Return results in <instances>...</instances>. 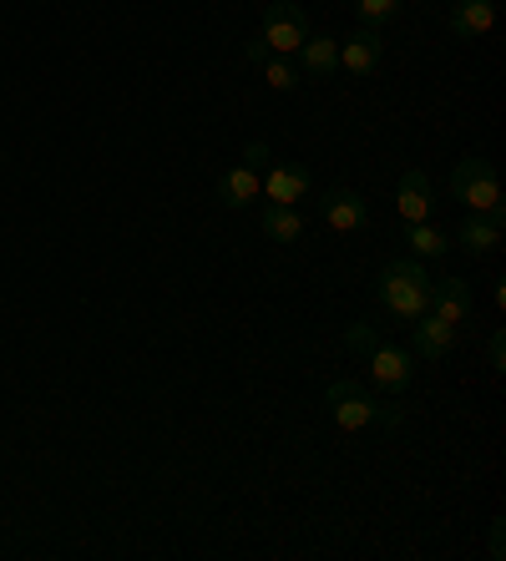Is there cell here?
Returning a JSON list of instances; mask_svg holds the SVG:
<instances>
[{"label": "cell", "instance_id": "cell-1", "mask_svg": "<svg viewBox=\"0 0 506 561\" xmlns=\"http://www.w3.org/2000/svg\"><path fill=\"white\" fill-rule=\"evenodd\" d=\"M324 405H330L334 425L340 431H370V425H386V431H400V405H390V400H380V394L370 390V385H360V379H334L330 390H324Z\"/></svg>", "mask_w": 506, "mask_h": 561}, {"label": "cell", "instance_id": "cell-2", "mask_svg": "<svg viewBox=\"0 0 506 561\" xmlns=\"http://www.w3.org/2000/svg\"><path fill=\"white\" fill-rule=\"evenodd\" d=\"M430 284H436V278L426 274V263L421 259H395V263L380 268L375 299H380V309L386 313H395V319L415 324L421 313H430Z\"/></svg>", "mask_w": 506, "mask_h": 561}, {"label": "cell", "instance_id": "cell-3", "mask_svg": "<svg viewBox=\"0 0 506 561\" xmlns=\"http://www.w3.org/2000/svg\"><path fill=\"white\" fill-rule=\"evenodd\" d=\"M451 193L467 203L471 213H492V218H506L502 213V183H496L492 157H461L451 172Z\"/></svg>", "mask_w": 506, "mask_h": 561}, {"label": "cell", "instance_id": "cell-4", "mask_svg": "<svg viewBox=\"0 0 506 561\" xmlns=\"http://www.w3.org/2000/svg\"><path fill=\"white\" fill-rule=\"evenodd\" d=\"M264 46L274 56H289V51H299L304 46V36H309V15H304V5H294V0H274L264 11Z\"/></svg>", "mask_w": 506, "mask_h": 561}, {"label": "cell", "instance_id": "cell-5", "mask_svg": "<svg viewBox=\"0 0 506 561\" xmlns=\"http://www.w3.org/2000/svg\"><path fill=\"white\" fill-rule=\"evenodd\" d=\"M320 218L330 233H360L365 222H370V208H365V197L355 187H330L320 197Z\"/></svg>", "mask_w": 506, "mask_h": 561}, {"label": "cell", "instance_id": "cell-6", "mask_svg": "<svg viewBox=\"0 0 506 561\" xmlns=\"http://www.w3.org/2000/svg\"><path fill=\"white\" fill-rule=\"evenodd\" d=\"M365 359H370V379H375V385H380L386 394H400V390H405V385L415 379V354L400 350V344H375Z\"/></svg>", "mask_w": 506, "mask_h": 561}, {"label": "cell", "instance_id": "cell-7", "mask_svg": "<svg viewBox=\"0 0 506 561\" xmlns=\"http://www.w3.org/2000/svg\"><path fill=\"white\" fill-rule=\"evenodd\" d=\"M380 61H386V36L375 26H360L355 36L340 41V71H349V77H370Z\"/></svg>", "mask_w": 506, "mask_h": 561}, {"label": "cell", "instance_id": "cell-8", "mask_svg": "<svg viewBox=\"0 0 506 561\" xmlns=\"http://www.w3.org/2000/svg\"><path fill=\"white\" fill-rule=\"evenodd\" d=\"M456 334H461V329L446 324L440 313H421V319L411 324V354H415V359H430V365H436V359H446V354H451Z\"/></svg>", "mask_w": 506, "mask_h": 561}, {"label": "cell", "instance_id": "cell-9", "mask_svg": "<svg viewBox=\"0 0 506 561\" xmlns=\"http://www.w3.org/2000/svg\"><path fill=\"white\" fill-rule=\"evenodd\" d=\"M309 172L304 168H268L264 178H258V193L268 197V203H279V208H299L309 197Z\"/></svg>", "mask_w": 506, "mask_h": 561}, {"label": "cell", "instance_id": "cell-10", "mask_svg": "<svg viewBox=\"0 0 506 561\" xmlns=\"http://www.w3.org/2000/svg\"><path fill=\"white\" fill-rule=\"evenodd\" d=\"M430 208H436V197H430V178L421 168L400 172V187H395V213L405 222H426Z\"/></svg>", "mask_w": 506, "mask_h": 561}, {"label": "cell", "instance_id": "cell-11", "mask_svg": "<svg viewBox=\"0 0 506 561\" xmlns=\"http://www.w3.org/2000/svg\"><path fill=\"white\" fill-rule=\"evenodd\" d=\"M430 313H440L446 324H467L471 319V284L467 278H440V284H430Z\"/></svg>", "mask_w": 506, "mask_h": 561}, {"label": "cell", "instance_id": "cell-12", "mask_svg": "<svg viewBox=\"0 0 506 561\" xmlns=\"http://www.w3.org/2000/svg\"><path fill=\"white\" fill-rule=\"evenodd\" d=\"M496 26V0H456L451 5V36L476 41Z\"/></svg>", "mask_w": 506, "mask_h": 561}, {"label": "cell", "instance_id": "cell-13", "mask_svg": "<svg viewBox=\"0 0 506 561\" xmlns=\"http://www.w3.org/2000/svg\"><path fill=\"white\" fill-rule=\"evenodd\" d=\"M456 243H461L471 259H476V253H496V243H502V218H492V213H471V218L461 222Z\"/></svg>", "mask_w": 506, "mask_h": 561}, {"label": "cell", "instance_id": "cell-14", "mask_svg": "<svg viewBox=\"0 0 506 561\" xmlns=\"http://www.w3.org/2000/svg\"><path fill=\"white\" fill-rule=\"evenodd\" d=\"M253 197H258V168L239 162V168H228L223 178H218V203H223V208H249Z\"/></svg>", "mask_w": 506, "mask_h": 561}, {"label": "cell", "instance_id": "cell-15", "mask_svg": "<svg viewBox=\"0 0 506 561\" xmlns=\"http://www.w3.org/2000/svg\"><path fill=\"white\" fill-rule=\"evenodd\" d=\"M299 61H304L309 77H334V71H340V36H324V31L304 36V46H299Z\"/></svg>", "mask_w": 506, "mask_h": 561}, {"label": "cell", "instance_id": "cell-16", "mask_svg": "<svg viewBox=\"0 0 506 561\" xmlns=\"http://www.w3.org/2000/svg\"><path fill=\"white\" fill-rule=\"evenodd\" d=\"M258 228H264V238H274V243H299V238H304V218H299V208H279V203H264Z\"/></svg>", "mask_w": 506, "mask_h": 561}, {"label": "cell", "instance_id": "cell-17", "mask_svg": "<svg viewBox=\"0 0 506 561\" xmlns=\"http://www.w3.org/2000/svg\"><path fill=\"white\" fill-rule=\"evenodd\" d=\"M405 243H411V259H446V249H451V243H446V233H440L436 222H411V233H405Z\"/></svg>", "mask_w": 506, "mask_h": 561}, {"label": "cell", "instance_id": "cell-18", "mask_svg": "<svg viewBox=\"0 0 506 561\" xmlns=\"http://www.w3.org/2000/svg\"><path fill=\"white\" fill-rule=\"evenodd\" d=\"M264 81L274 87V92H294V87H299V71H294L289 56H274V51H268L264 56Z\"/></svg>", "mask_w": 506, "mask_h": 561}, {"label": "cell", "instance_id": "cell-19", "mask_svg": "<svg viewBox=\"0 0 506 561\" xmlns=\"http://www.w3.org/2000/svg\"><path fill=\"white\" fill-rule=\"evenodd\" d=\"M355 15H360V26H375V31H380V21L400 15V0H355Z\"/></svg>", "mask_w": 506, "mask_h": 561}, {"label": "cell", "instance_id": "cell-20", "mask_svg": "<svg viewBox=\"0 0 506 561\" xmlns=\"http://www.w3.org/2000/svg\"><path fill=\"white\" fill-rule=\"evenodd\" d=\"M375 344H380L375 324H349V329H345V350H349V354H360V359H365V354H370Z\"/></svg>", "mask_w": 506, "mask_h": 561}, {"label": "cell", "instance_id": "cell-21", "mask_svg": "<svg viewBox=\"0 0 506 561\" xmlns=\"http://www.w3.org/2000/svg\"><path fill=\"white\" fill-rule=\"evenodd\" d=\"M486 365H492V369H506V334H502V329H496L492 340H486Z\"/></svg>", "mask_w": 506, "mask_h": 561}, {"label": "cell", "instance_id": "cell-22", "mask_svg": "<svg viewBox=\"0 0 506 561\" xmlns=\"http://www.w3.org/2000/svg\"><path fill=\"white\" fill-rule=\"evenodd\" d=\"M243 162H249V168H264V162H268V147H264V142H249V152H243Z\"/></svg>", "mask_w": 506, "mask_h": 561}, {"label": "cell", "instance_id": "cell-23", "mask_svg": "<svg viewBox=\"0 0 506 561\" xmlns=\"http://www.w3.org/2000/svg\"><path fill=\"white\" fill-rule=\"evenodd\" d=\"M243 56H249V61H264V56H268L264 36H253V41H249V46H243Z\"/></svg>", "mask_w": 506, "mask_h": 561}, {"label": "cell", "instance_id": "cell-24", "mask_svg": "<svg viewBox=\"0 0 506 561\" xmlns=\"http://www.w3.org/2000/svg\"><path fill=\"white\" fill-rule=\"evenodd\" d=\"M492 557H496V561L506 557V547H502V522H492Z\"/></svg>", "mask_w": 506, "mask_h": 561}]
</instances>
